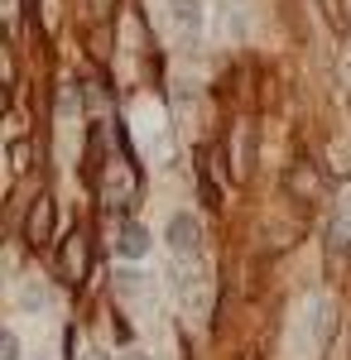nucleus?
Here are the masks:
<instances>
[{
	"label": "nucleus",
	"instance_id": "obj_1",
	"mask_svg": "<svg viewBox=\"0 0 351 360\" xmlns=\"http://www.w3.org/2000/svg\"><path fill=\"white\" fill-rule=\"evenodd\" d=\"M87 264H92V240H87L82 226H73V231L63 236V250H58V278L78 288L82 278H87Z\"/></svg>",
	"mask_w": 351,
	"mask_h": 360
},
{
	"label": "nucleus",
	"instance_id": "obj_2",
	"mask_svg": "<svg viewBox=\"0 0 351 360\" xmlns=\"http://www.w3.org/2000/svg\"><path fill=\"white\" fill-rule=\"evenodd\" d=\"M25 240L34 250H44L49 240H54V197H34V207H29V217H25Z\"/></svg>",
	"mask_w": 351,
	"mask_h": 360
},
{
	"label": "nucleus",
	"instance_id": "obj_3",
	"mask_svg": "<svg viewBox=\"0 0 351 360\" xmlns=\"http://www.w3.org/2000/svg\"><path fill=\"white\" fill-rule=\"evenodd\" d=\"M197 240H202V231H197V221H192V217H173V221H168V245L178 250V255L197 250Z\"/></svg>",
	"mask_w": 351,
	"mask_h": 360
},
{
	"label": "nucleus",
	"instance_id": "obj_4",
	"mask_svg": "<svg viewBox=\"0 0 351 360\" xmlns=\"http://www.w3.org/2000/svg\"><path fill=\"white\" fill-rule=\"evenodd\" d=\"M116 250H121L125 259H140V255L149 250V231H144V226H135V221H125V226H121V240H116Z\"/></svg>",
	"mask_w": 351,
	"mask_h": 360
},
{
	"label": "nucleus",
	"instance_id": "obj_5",
	"mask_svg": "<svg viewBox=\"0 0 351 360\" xmlns=\"http://www.w3.org/2000/svg\"><path fill=\"white\" fill-rule=\"evenodd\" d=\"M168 10H173V25L183 29V34L202 29V0H168Z\"/></svg>",
	"mask_w": 351,
	"mask_h": 360
},
{
	"label": "nucleus",
	"instance_id": "obj_6",
	"mask_svg": "<svg viewBox=\"0 0 351 360\" xmlns=\"http://www.w3.org/2000/svg\"><path fill=\"white\" fill-rule=\"evenodd\" d=\"M289 188H294V193H313V188H318L313 168H308V173H294V178H289Z\"/></svg>",
	"mask_w": 351,
	"mask_h": 360
},
{
	"label": "nucleus",
	"instance_id": "obj_7",
	"mask_svg": "<svg viewBox=\"0 0 351 360\" xmlns=\"http://www.w3.org/2000/svg\"><path fill=\"white\" fill-rule=\"evenodd\" d=\"M0 360H20V341H15V332L0 336Z\"/></svg>",
	"mask_w": 351,
	"mask_h": 360
},
{
	"label": "nucleus",
	"instance_id": "obj_8",
	"mask_svg": "<svg viewBox=\"0 0 351 360\" xmlns=\"http://www.w3.org/2000/svg\"><path fill=\"white\" fill-rule=\"evenodd\" d=\"M10 159H15V168H29L25 159H29V144H15V149H10Z\"/></svg>",
	"mask_w": 351,
	"mask_h": 360
},
{
	"label": "nucleus",
	"instance_id": "obj_9",
	"mask_svg": "<svg viewBox=\"0 0 351 360\" xmlns=\"http://www.w3.org/2000/svg\"><path fill=\"white\" fill-rule=\"evenodd\" d=\"M121 360H144V356H135V351H125V356H121Z\"/></svg>",
	"mask_w": 351,
	"mask_h": 360
},
{
	"label": "nucleus",
	"instance_id": "obj_10",
	"mask_svg": "<svg viewBox=\"0 0 351 360\" xmlns=\"http://www.w3.org/2000/svg\"><path fill=\"white\" fill-rule=\"evenodd\" d=\"M97 5H101V10H106V5H111V0H97Z\"/></svg>",
	"mask_w": 351,
	"mask_h": 360
}]
</instances>
